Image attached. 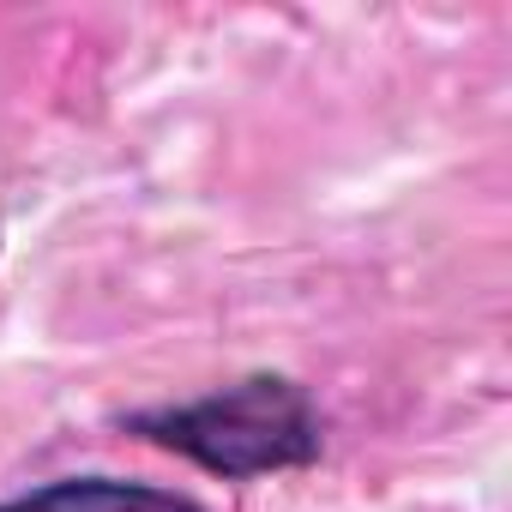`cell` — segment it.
Here are the masks:
<instances>
[{
  "label": "cell",
  "mask_w": 512,
  "mask_h": 512,
  "mask_svg": "<svg viewBox=\"0 0 512 512\" xmlns=\"http://www.w3.org/2000/svg\"><path fill=\"white\" fill-rule=\"evenodd\" d=\"M133 434L205 464L223 482H247L266 470H296L320 458V410L314 398L284 374H247L223 392H205L193 404L139 410Z\"/></svg>",
  "instance_id": "6da1fadb"
},
{
  "label": "cell",
  "mask_w": 512,
  "mask_h": 512,
  "mask_svg": "<svg viewBox=\"0 0 512 512\" xmlns=\"http://www.w3.org/2000/svg\"><path fill=\"white\" fill-rule=\"evenodd\" d=\"M0 512H205L187 494L145 488V482H115V476H67L49 488H31L19 500H0Z\"/></svg>",
  "instance_id": "7a4b0ae2"
}]
</instances>
